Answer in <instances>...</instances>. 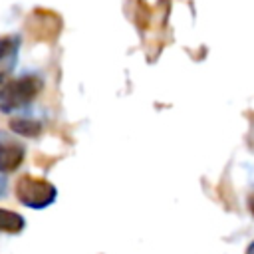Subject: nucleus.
Instances as JSON below:
<instances>
[{
  "mask_svg": "<svg viewBox=\"0 0 254 254\" xmlns=\"http://www.w3.org/2000/svg\"><path fill=\"white\" fill-rule=\"evenodd\" d=\"M248 206H250V212L254 214V194H250V198H248Z\"/></svg>",
  "mask_w": 254,
  "mask_h": 254,
  "instance_id": "obj_8",
  "label": "nucleus"
},
{
  "mask_svg": "<svg viewBox=\"0 0 254 254\" xmlns=\"http://www.w3.org/2000/svg\"><path fill=\"white\" fill-rule=\"evenodd\" d=\"M56 187L50 181L22 175L16 181V198L28 208H46L56 200Z\"/></svg>",
  "mask_w": 254,
  "mask_h": 254,
  "instance_id": "obj_2",
  "label": "nucleus"
},
{
  "mask_svg": "<svg viewBox=\"0 0 254 254\" xmlns=\"http://www.w3.org/2000/svg\"><path fill=\"white\" fill-rule=\"evenodd\" d=\"M42 87H44L42 77L32 75V73L6 81L0 89V109L4 113H10L14 109L26 107L40 95Z\"/></svg>",
  "mask_w": 254,
  "mask_h": 254,
  "instance_id": "obj_1",
  "label": "nucleus"
},
{
  "mask_svg": "<svg viewBox=\"0 0 254 254\" xmlns=\"http://www.w3.org/2000/svg\"><path fill=\"white\" fill-rule=\"evenodd\" d=\"M24 228V218L14 212V210H6V208H0V230L2 232H8V234H16Z\"/></svg>",
  "mask_w": 254,
  "mask_h": 254,
  "instance_id": "obj_6",
  "label": "nucleus"
},
{
  "mask_svg": "<svg viewBox=\"0 0 254 254\" xmlns=\"http://www.w3.org/2000/svg\"><path fill=\"white\" fill-rule=\"evenodd\" d=\"M10 127L14 133L24 135V137H38L42 133V123L30 117H16L10 121Z\"/></svg>",
  "mask_w": 254,
  "mask_h": 254,
  "instance_id": "obj_5",
  "label": "nucleus"
},
{
  "mask_svg": "<svg viewBox=\"0 0 254 254\" xmlns=\"http://www.w3.org/2000/svg\"><path fill=\"white\" fill-rule=\"evenodd\" d=\"M26 157V147L14 137L0 133V175L14 173Z\"/></svg>",
  "mask_w": 254,
  "mask_h": 254,
  "instance_id": "obj_3",
  "label": "nucleus"
},
{
  "mask_svg": "<svg viewBox=\"0 0 254 254\" xmlns=\"http://www.w3.org/2000/svg\"><path fill=\"white\" fill-rule=\"evenodd\" d=\"M18 48H20L18 36H0V89L6 83L10 71L16 64Z\"/></svg>",
  "mask_w": 254,
  "mask_h": 254,
  "instance_id": "obj_4",
  "label": "nucleus"
},
{
  "mask_svg": "<svg viewBox=\"0 0 254 254\" xmlns=\"http://www.w3.org/2000/svg\"><path fill=\"white\" fill-rule=\"evenodd\" d=\"M6 189H8V183H6L4 177H0V198L6 194Z\"/></svg>",
  "mask_w": 254,
  "mask_h": 254,
  "instance_id": "obj_7",
  "label": "nucleus"
},
{
  "mask_svg": "<svg viewBox=\"0 0 254 254\" xmlns=\"http://www.w3.org/2000/svg\"><path fill=\"white\" fill-rule=\"evenodd\" d=\"M246 254H254V242L248 246V250H246Z\"/></svg>",
  "mask_w": 254,
  "mask_h": 254,
  "instance_id": "obj_9",
  "label": "nucleus"
}]
</instances>
